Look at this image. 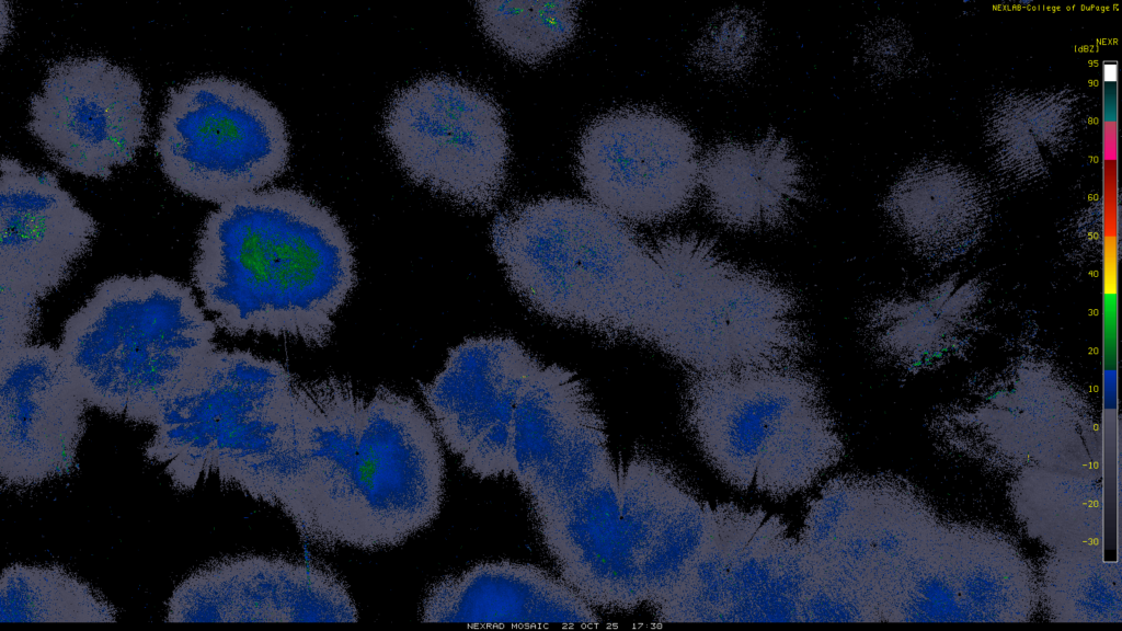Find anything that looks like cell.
Segmentation results:
<instances>
[{"label": "cell", "instance_id": "17", "mask_svg": "<svg viewBox=\"0 0 1122 631\" xmlns=\"http://www.w3.org/2000/svg\"><path fill=\"white\" fill-rule=\"evenodd\" d=\"M621 468L609 452L539 529L562 580L589 605L631 610L646 596L622 509Z\"/></svg>", "mask_w": 1122, "mask_h": 631}, {"label": "cell", "instance_id": "22", "mask_svg": "<svg viewBox=\"0 0 1122 631\" xmlns=\"http://www.w3.org/2000/svg\"><path fill=\"white\" fill-rule=\"evenodd\" d=\"M576 1H479L486 36L507 55L527 64L565 47L577 31Z\"/></svg>", "mask_w": 1122, "mask_h": 631}, {"label": "cell", "instance_id": "5", "mask_svg": "<svg viewBox=\"0 0 1122 631\" xmlns=\"http://www.w3.org/2000/svg\"><path fill=\"white\" fill-rule=\"evenodd\" d=\"M684 405L702 455L740 490L786 498L844 454L817 380L798 365L691 375Z\"/></svg>", "mask_w": 1122, "mask_h": 631}, {"label": "cell", "instance_id": "18", "mask_svg": "<svg viewBox=\"0 0 1122 631\" xmlns=\"http://www.w3.org/2000/svg\"><path fill=\"white\" fill-rule=\"evenodd\" d=\"M622 509L654 608L678 587L706 540L711 506L666 466L639 458L621 469Z\"/></svg>", "mask_w": 1122, "mask_h": 631}, {"label": "cell", "instance_id": "13", "mask_svg": "<svg viewBox=\"0 0 1122 631\" xmlns=\"http://www.w3.org/2000/svg\"><path fill=\"white\" fill-rule=\"evenodd\" d=\"M0 309L39 316L98 233L93 217L55 173L1 159Z\"/></svg>", "mask_w": 1122, "mask_h": 631}, {"label": "cell", "instance_id": "20", "mask_svg": "<svg viewBox=\"0 0 1122 631\" xmlns=\"http://www.w3.org/2000/svg\"><path fill=\"white\" fill-rule=\"evenodd\" d=\"M699 185L712 217L736 230L779 227L805 196L801 162L775 131L715 145L700 162Z\"/></svg>", "mask_w": 1122, "mask_h": 631}, {"label": "cell", "instance_id": "7", "mask_svg": "<svg viewBox=\"0 0 1122 631\" xmlns=\"http://www.w3.org/2000/svg\"><path fill=\"white\" fill-rule=\"evenodd\" d=\"M382 130L415 184L478 211L501 197L508 137L499 105L485 92L446 76L421 78L392 96Z\"/></svg>", "mask_w": 1122, "mask_h": 631}, {"label": "cell", "instance_id": "9", "mask_svg": "<svg viewBox=\"0 0 1122 631\" xmlns=\"http://www.w3.org/2000/svg\"><path fill=\"white\" fill-rule=\"evenodd\" d=\"M698 147L675 117L645 107L603 114L583 131L577 172L597 205L622 220L656 223L683 214L700 179Z\"/></svg>", "mask_w": 1122, "mask_h": 631}, {"label": "cell", "instance_id": "15", "mask_svg": "<svg viewBox=\"0 0 1122 631\" xmlns=\"http://www.w3.org/2000/svg\"><path fill=\"white\" fill-rule=\"evenodd\" d=\"M87 405L58 348L27 344L1 354L2 487L28 490L71 474Z\"/></svg>", "mask_w": 1122, "mask_h": 631}, {"label": "cell", "instance_id": "23", "mask_svg": "<svg viewBox=\"0 0 1122 631\" xmlns=\"http://www.w3.org/2000/svg\"><path fill=\"white\" fill-rule=\"evenodd\" d=\"M759 43L758 20L749 11L731 9L706 28L694 51L699 66L721 74L744 70Z\"/></svg>", "mask_w": 1122, "mask_h": 631}, {"label": "cell", "instance_id": "1", "mask_svg": "<svg viewBox=\"0 0 1122 631\" xmlns=\"http://www.w3.org/2000/svg\"><path fill=\"white\" fill-rule=\"evenodd\" d=\"M192 283L217 328L322 347L356 282L354 246L336 216L293 187L226 202L204 219Z\"/></svg>", "mask_w": 1122, "mask_h": 631}, {"label": "cell", "instance_id": "11", "mask_svg": "<svg viewBox=\"0 0 1122 631\" xmlns=\"http://www.w3.org/2000/svg\"><path fill=\"white\" fill-rule=\"evenodd\" d=\"M368 397L337 377L298 382L300 468L290 520L320 549H357L367 450L360 429Z\"/></svg>", "mask_w": 1122, "mask_h": 631}, {"label": "cell", "instance_id": "6", "mask_svg": "<svg viewBox=\"0 0 1122 631\" xmlns=\"http://www.w3.org/2000/svg\"><path fill=\"white\" fill-rule=\"evenodd\" d=\"M154 148L173 187L221 205L279 177L290 140L282 113L261 93L207 76L168 90Z\"/></svg>", "mask_w": 1122, "mask_h": 631}, {"label": "cell", "instance_id": "16", "mask_svg": "<svg viewBox=\"0 0 1122 631\" xmlns=\"http://www.w3.org/2000/svg\"><path fill=\"white\" fill-rule=\"evenodd\" d=\"M607 450L605 423L581 379L540 363L513 417L512 474L531 507L577 483Z\"/></svg>", "mask_w": 1122, "mask_h": 631}, {"label": "cell", "instance_id": "14", "mask_svg": "<svg viewBox=\"0 0 1122 631\" xmlns=\"http://www.w3.org/2000/svg\"><path fill=\"white\" fill-rule=\"evenodd\" d=\"M343 580L318 564L238 555L193 572L168 600V622H354Z\"/></svg>", "mask_w": 1122, "mask_h": 631}, {"label": "cell", "instance_id": "12", "mask_svg": "<svg viewBox=\"0 0 1122 631\" xmlns=\"http://www.w3.org/2000/svg\"><path fill=\"white\" fill-rule=\"evenodd\" d=\"M539 365L511 337L470 339L453 348L443 370L421 386L438 435L474 475L512 474L514 411Z\"/></svg>", "mask_w": 1122, "mask_h": 631}, {"label": "cell", "instance_id": "19", "mask_svg": "<svg viewBox=\"0 0 1122 631\" xmlns=\"http://www.w3.org/2000/svg\"><path fill=\"white\" fill-rule=\"evenodd\" d=\"M422 621L465 623H597L595 611L562 578L510 561L480 563L436 582Z\"/></svg>", "mask_w": 1122, "mask_h": 631}, {"label": "cell", "instance_id": "4", "mask_svg": "<svg viewBox=\"0 0 1122 631\" xmlns=\"http://www.w3.org/2000/svg\"><path fill=\"white\" fill-rule=\"evenodd\" d=\"M217 329L186 284L159 274L117 275L68 317L58 351L88 405L153 425L216 349Z\"/></svg>", "mask_w": 1122, "mask_h": 631}, {"label": "cell", "instance_id": "8", "mask_svg": "<svg viewBox=\"0 0 1122 631\" xmlns=\"http://www.w3.org/2000/svg\"><path fill=\"white\" fill-rule=\"evenodd\" d=\"M810 578L809 559L780 518L721 504L687 575L655 612L663 622H800Z\"/></svg>", "mask_w": 1122, "mask_h": 631}, {"label": "cell", "instance_id": "2", "mask_svg": "<svg viewBox=\"0 0 1122 631\" xmlns=\"http://www.w3.org/2000/svg\"><path fill=\"white\" fill-rule=\"evenodd\" d=\"M491 241L510 284L536 312L662 349L667 274L616 215L573 197L520 202L494 218Z\"/></svg>", "mask_w": 1122, "mask_h": 631}, {"label": "cell", "instance_id": "3", "mask_svg": "<svg viewBox=\"0 0 1122 631\" xmlns=\"http://www.w3.org/2000/svg\"><path fill=\"white\" fill-rule=\"evenodd\" d=\"M298 380L280 363L215 349L162 406L145 458L180 492L222 486L283 509L299 468Z\"/></svg>", "mask_w": 1122, "mask_h": 631}, {"label": "cell", "instance_id": "21", "mask_svg": "<svg viewBox=\"0 0 1122 631\" xmlns=\"http://www.w3.org/2000/svg\"><path fill=\"white\" fill-rule=\"evenodd\" d=\"M117 611L59 565L13 563L0 578V622H113Z\"/></svg>", "mask_w": 1122, "mask_h": 631}, {"label": "cell", "instance_id": "10", "mask_svg": "<svg viewBox=\"0 0 1122 631\" xmlns=\"http://www.w3.org/2000/svg\"><path fill=\"white\" fill-rule=\"evenodd\" d=\"M27 128L60 168L107 179L145 144L144 88L129 69L101 56L59 60L31 99Z\"/></svg>", "mask_w": 1122, "mask_h": 631}]
</instances>
